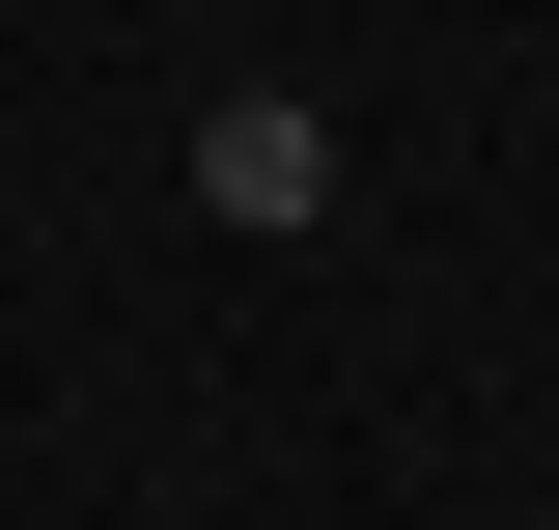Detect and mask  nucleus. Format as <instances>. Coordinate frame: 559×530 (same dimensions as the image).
<instances>
[{"mask_svg": "<svg viewBox=\"0 0 559 530\" xmlns=\"http://www.w3.org/2000/svg\"><path fill=\"white\" fill-rule=\"evenodd\" d=\"M197 224L308 252V224H336V112H308V84H224V112H197Z\"/></svg>", "mask_w": 559, "mask_h": 530, "instance_id": "obj_1", "label": "nucleus"}]
</instances>
